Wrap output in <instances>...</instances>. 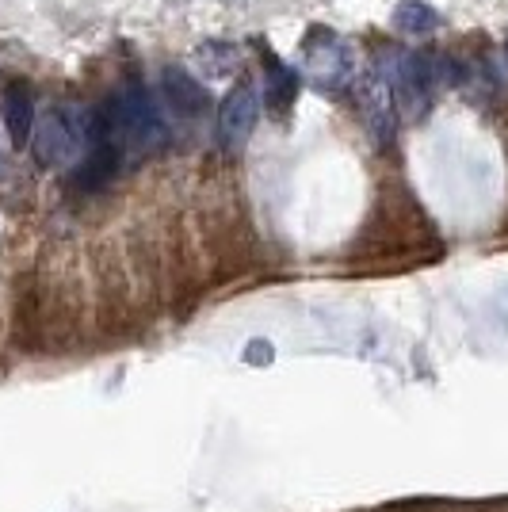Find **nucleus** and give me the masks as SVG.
I'll return each mask as SVG.
<instances>
[{"mask_svg":"<svg viewBox=\"0 0 508 512\" xmlns=\"http://www.w3.org/2000/svg\"><path fill=\"white\" fill-rule=\"evenodd\" d=\"M444 256V237L409 188H382L363 230L348 249V264L356 272H409L421 264H436Z\"/></svg>","mask_w":508,"mask_h":512,"instance_id":"nucleus-1","label":"nucleus"},{"mask_svg":"<svg viewBox=\"0 0 508 512\" xmlns=\"http://www.w3.org/2000/svg\"><path fill=\"white\" fill-rule=\"evenodd\" d=\"M88 146V111L77 104H50L35 119V134H31V153L46 169H65L73 161L85 157Z\"/></svg>","mask_w":508,"mask_h":512,"instance_id":"nucleus-2","label":"nucleus"},{"mask_svg":"<svg viewBox=\"0 0 508 512\" xmlns=\"http://www.w3.org/2000/svg\"><path fill=\"white\" fill-rule=\"evenodd\" d=\"M111 104H115V115H119V130H123L127 150L153 153L169 142L165 111H161L157 96L138 77H127L123 88H115L111 92Z\"/></svg>","mask_w":508,"mask_h":512,"instance_id":"nucleus-3","label":"nucleus"},{"mask_svg":"<svg viewBox=\"0 0 508 512\" xmlns=\"http://www.w3.org/2000/svg\"><path fill=\"white\" fill-rule=\"evenodd\" d=\"M92 325L107 341L130 337V329L138 325L134 279L123 272L119 260H104L96 268V276H92Z\"/></svg>","mask_w":508,"mask_h":512,"instance_id":"nucleus-4","label":"nucleus"},{"mask_svg":"<svg viewBox=\"0 0 508 512\" xmlns=\"http://www.w3.org/2000/svg\"><path fill=\"white\" fill-rule=\"evenodd\" d=\"M203 256L211 264L214 283L241 279L256 264V237L241 214H214L203 226Z\"/></svg>","mask_w":508,"mask_h":512,"instance_id":"nucleus-5","label":"nucleus"},{"mask_svg":"<svg viewBox=\"0 0 508 512\" xmlns=\"http://www.w3.org/2000/svg\"><path fill=\"white\" fill-rule=\"evenodd\" d=\"M440 73H444V62L436 54H424V50H413V54H402L390 65V96H394V107L405 111L409 119H417L424 107L432 104V92L440 85Z\"/></svg>","mask_w":508,"mask_h":512,"instance_id":"nucleus-6","label":"nucleus"},{"mask_svg":"<svg viewBox=\"0 0 508 512\" xmlns=\"http://www.w3.org/2000/svg\"><path fill=\"white\" fill-rule=\"evenodd\" d=\"M302 73L314 85L325 88V92H340V88L352 81V73H356L352 50H348V43L340 35L325 31V27H314L302 39Z\"/></svg>","mask_w":508,"mask_h":512,"instance_id":"nucleus-7","label":"nucleus"},{"mask_svg":"<svg viewBox=\"0 0 508 512\" xmlns=\"http://www.w3.org/2000/svg\"><path fill=\"white\" fill-rule=\"evenodd\" d=\"M256 115H260V92L249 77H241L218 104V142L230 150L245 146L256 127Z\"/></svg>","mask_w":508,"mask_h":512,"instance_id":"nucleus-8","label":"nucleus"},{"mask_svg":"<svg viewBox=\"0 0 508 512\" xmlns=\"http://www.w3.org/2000/svg\"><path fill=\"white\" fill-rule=\"evenodd\" d=\"M0 115H4V130H8V142L23 150L35 134V96L27 81H8L0 92Z\"/></svg>","mask_w":508,"mask_h":512,"instance_id":"nucleus-9","label":"nucleus"},{"mask_svg":"<svg viewBox=\"0 0 508 512\" xmlns=\"http://www.w3.org/2000/svg\"><path fill=\"white\" fill-rule=\"evenodd\" d=\"M260 50V62H264V100L272 107V115H291V107L298 100V85H302V77H298L291 65H283L279 54H272L264 43H256Z\"/></svg>","mask_w":508,"mask_h":512,"instance_id":"nucleus-10","label":"nucleus"},{"mask_svg":"<svg viewBox=\"0 0 508 512\" xmlns=\"http://www.w3.org/2000/svg\"><path fill=\"white\" fill-rule=\"evenodd\" d=\"M161 96L184 119H199L211 111V92L199 85L188 69H176V65H165V73H161Z\"/></svg>","mask_w":508,"mask_h":512,"instance_id":"nucleus-11","label":"nucleus"},{"mask_svg":"<svg viewBox=\"0 0 508 512\" xmlns=\"http://www.w3.org/2000/svg\"><path fill=\"white\" fill-rule=\"evenodd\" d=\"M394 23L405 35H432L440 27V12L432 4H424V0H402L394 8Z\"/></svg>","mask_w":508,"mask_h":512,"instance_id":"nucleus-12","label":"nucleus"},{"mask_svg":"<svg viewBox=\"0 0 508 512\" xmlns=\"http://www.w3.org/2000/svg\"><path fill=\"white\" fill-rule=\"evenodd\" d=\"M386 512H447V509H436V505H390Z\"/></svg>","mask_w":508,"mask_h":512,"instance_id":"nucleus-13","label":"nucleus"},{"mask_svg":"<svg viewBox=\"0 0 508 512\" xmlns=\"http://www.w3.org/2000/svg\"><path fill=\"white\" fill-rule=\"evenodd\" d=\"M0 176H4V146H0Z\"/></svg>","mask_w":508,"mask_h":512,"instance_id":"nucleus-14","label":"nucleus"},{"mask_svg":"<svg viewBox=\"0 0 508 512\" xmlns=\"http://www.w3.org/2000/svg\"><path fill=\"white\" fill-rule=\"evenodd\" d=\"M0 333H4V314H0Z\"/></svg>","mask_w":508,"mask_h":512,"instance_id":"nucleus-15","label":"nucleus"},{"mask_svg":"<svg viewBox=\"0 0 508 512\" xmlns=\"http://www.w3.org/2000/svg\"><path fill=\"white\" fill-rule=\"evenodd\" d=\"M505 54H508V43H505Z\"/></svg>","mask_w":508,"mask_h":512,"instance_id":"nucleus-16","label":"nucleus"}]
</instances>
